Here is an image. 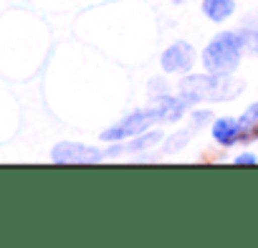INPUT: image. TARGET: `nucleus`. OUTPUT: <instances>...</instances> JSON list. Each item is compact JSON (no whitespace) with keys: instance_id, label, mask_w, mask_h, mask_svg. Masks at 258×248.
Listing matches in <instances>:
<instances>
[{"instance_id":"8","label":"nucleus","mask_w":258,"mask_h":248,"mask_svg":"<svg viewBox=\"0 0 258 248\" xmlns=\"http://www.w3.org/2000/svg\"><path fill=\"white\" fill-rule=\"evenodd\" d=\"M195 132H198V130L187 124V127L175 130L172 135H165V140H162V152H165V155H177V152H182L185 147H190Z\"/></svg>"},{"instance_id":"12","label":"nucleus","mask_w":258,"mask_h":248,"mask_svg":"<svg viewBox=\"0 0 258 248\" xmlns=\"http://www.w3.org/2000/svg\"><path fill=\"white\" fill-rule=\"evenodd\" d=\"M238 119H240V124H243V127H245L248 132L258 135V101L248 104V106H245V111H243Z\"/></svg>"},{"instance_id":"6","label":"nucleus","mask_w":258,"mask_h":248,"mask_svg":"<svg viewBox=\"0 0 258 248\" xmlns=\"http://www.w3.org/2000/svg\"><path fill=\"white\" fill-rule=\"evenodd\" d=\"M101 160H106L104 150L84 142H58L51 150V162L56 165H96Z\"/></svg>"},{"instance_id":"10","label":"nucleus","mask_w":258,"mask_h":248,"mask_svg":"<svg viewBox=\"0 0 258 248\" xmlns=\"http://www.w3.org/2000/svg\"><path fill=\"white\" fill-rule=\"evenodd\" d=\"M167 94H172V89H170V84H167L165 76H152L147 81V96H150V101H155L160 96H167Z\"/></svg>"},{"instance_id":"1","label":"nucleus","mask_w":258,"mask_h":248,"mask_svg":"<svg viewBox=\"0 0 258 248\" xmlns=\"http://www.w3.org/2000/svg\"><path fill=\"white\" fill-rule=\"evenodd\" d=\"M177 94L192 106L205 101H233L243 94V81H238L233 74H213L203 69V74H185L177 84Z\"/></svg>"},{"instance_id":"9","label":"nucleus","mask_w":258,"mask_h":248,"mask_svg":"<svg viewBox=\"0 0 258 248\" xmlns=\"http://www.w3.org/2000/svg\"><path fill=\"white\" fill-rule=\"evenodd\" d=\"M238 31H240L245 53L258 58V26H243V28H238Z\"/></svg>"},{"instance_id":"13","label":"nucleus","mask_w":258,"mask_h":248,"mask_svg":"<svg viewBox=\"0 0 258 248\" xmlns=\"http://www.w3.org/2000/svg\"><path fill=\"white\" fill-rule=\"evenodd\" d=\"M233 165H238V167H243V165H258V155L255 152H240V155L233 157Z\"/></svg>"},{"instance_id":"4","label":"nucleus","mask_w":258,"mask_h":248,"mask_svg":"<svg viewBox=\"0 0 258 248\" xmlns=\"http://www.w3.org/2000/svg\"><path fill=\"white\" fill-rule=\"evenodd\" d=\"M210 137L223 150L235 147V145H250L253 140H258V135L248 132L238 116H215L210 121Z\"/></svg>"},{"instance_id":"3","label":"nucleus","mask_w":258,"mask_h":248,"mask_svg":"<svg viewBox=\"0 0 258 248\" xmlns=\"http://www.w3.org/2000/svg\"><path fill=\"white\" fill-rule=\"evenodd\" d=\"M162 124V114H160V106L152 101L150 106H140L135 111H129L126 116H121L119 121H114L111 127H106L99 140L101 142H124V140H132L152 127H160Z\"/></svg>"},{"instance_id":"11","label":"nucleus","mask_w":258,"mask_h":248,"mask_svg":"<svg viewBox=\"0 0 258 248\" xmlns=\"http://www.w3.org/2000/svg\"><path fill=\"white\" fill-rule=\"evenodd\" d=\"M187 124H190V127H195L198 132H200V127H210V121L215 119L213 116V111L210 109H198V106H192L190 109V114H187Z\"/></svg>"},{"instance_id":"5","label":"nucleus","mask_w":258,"mask_h":248,"mask_svg":"<svg viewBox=\"0 0 258 248\" xmlns=\"http://www.w3.org/2000/svg\"><path fill=\"white\" fill-rule=\"evenodd\" d=\"M195 58L198 51L190 41H172L162 53H160V69L162 74H175V76H185L195 69Z\"/></svg>"},{"instance_id":"2","label":"nucleus","mask_w":258,"mask_h":248,"mask_svg":"<svg viewBox=\"0 0 258 248\" xmlns=\"http://www.w3.org/2000/svg\"><path fill=\"white\" fill-rule=\"evenodd\" d=\"M245 56L240 31H218L200 51V64L213 74H235Z\"/></svg>"},{"instance_id":"7","label":"nucleus","mask_w":258,"mask_h":248,"mask_svg":"<svg viewBox=\"0 0 258 248\" xmlns=\"http://www.w3.org/2000/svg\"><path fill=\"white\" fill-rule=\"evenodd\" d=\"M235 8H238L235 0H203V3H200L203 16H205L210 23H215V26H220V23H225L228 18H233Z\"/></svg>"},{"instance_id":"14","label":"nucleus","mask_w":258,"mask_h":248,"mask_svg":"<svg viewBox=\"0 0 258 248\" xmlns=\"http://www.w3.org/2000/svg\"><path fill=\"white\" fill-rule=\"evenodd\" d=\"M170 3H172V6H185L187 0H170Z\"/></svg>"}]
</instances>
